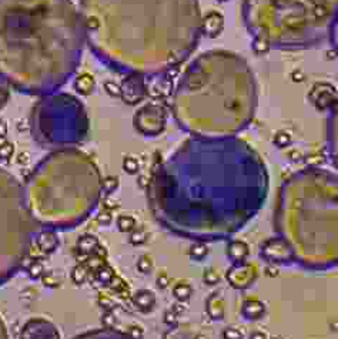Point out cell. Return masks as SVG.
Returning a JSON list of instances; mask_svg holds the SVG:
<instances>
[{
	"instance_id": "obj_6",
	"label": "cell",
	"mask_w": 338,
	"mask_h": 339,
	"mask_svg": "<svg viewBox=\"0 0 338 339\" xmlns=\"http://www.w3.org/2000/svg\"><path fill=\"white\" fill-rule=\"evenodd\" d=\"M243 21L266 50H301L330 39L338 0H243Z\"/></svg>"
},
{
	"instance_id": "obj_3",
	"label": "cell",
	"mask_w": 338,
	"mask_h": 339,
	"mask_svg": "<svg viewBox=\"0 0 338 339\" xmlns=\"http://www.w3.org/2000/svg\"><path fill=\"white\" fill-rule=\"evenodd\" d=\"M86 46L73 0H0V80L51 96L77 71Z\"/></svg>"
},
{
	"instance_id": "obj_2",
	"label": "cell",
	"mask_w": 338,
	"mask_h": 339,
	"mask_svg": "<svg viewBox=\"0 0 338 339\" xmlns=\"http://www.w3.org/2000/svg\"><path fill=\"white\" fill-rule=\"evenodd\" d=\"M86 46L119 74L153 79L179 67L203 34L199 0H80Z\"/></svg>"
},
{
	"instance_id": "obj_12",
	"label": "cell",
	"mask_w": 338,
	"mask_h": 339,
	"mask_svg": "<svg viewBox=\"0 0 338 339\" xmlns=\"http://www.w3.org/2000/svg\"><path fill=\"white\" fill-rule=\"evenodd\" d=\"M0 339H10L9 331H7V327L1 318V315H0Z\"/></svg>"
},
{
	"instance_id": "obj_8",
	"label": "cell",
	"mask_w": 338,
	"mask_h": 339,
	"mask_svg": "<svg viewBox=\"0 0 338 339\" xmlns=\"http://www.w3.org/2000/svg\"><path fill=\"white\" fill-rule=\"evenodd\" d=\"M20 339H60V337L56 327L49 321L34 318L21 328Z\"/></svg>"
},
{
	"instance_id": "obj_11",
	"label": "cell",
	"mask_w": 338,
	"mask_h": 339,
	"mask_svg": "<svg viewBox=\"0 0 338 339\" xmlns=\"http://www.w3.org/2000/svg\"><path fill=\"white\" fill-rule=\"evenodd\" d=\"M330 41L333 43V47L336 50V53L338 54V17L333 26V30H331V34H330Z\"/></svg>"
},
{
	"instance_id": "obj_9",
	"label": "cell",
	"mask_w": 338,
	"mask_h": 339,
	"mask_svg": "<svg viewBox=\"0 0 338 339\" xmlns=\"http://www.w3.org/2000/svg\"><path fill=\"white\" fill-rule=\"evenodd\" d=\"M327 141L331 160L338 167V96L333 101L327 117Z\"/></svg>"
},
{
	"instance_id": "obj_5",
	"label": "cell",
	"mask_w": 338,
	"mask_h": 339,
	"mask_svg": "<svg viewBox=\"0 0 338 339\" xmlns=\"http://www.w3.org/2000/svg\"><path fill=\"white\" fill-rule=\"evenodd\" d=\"M23 194L37 227L67 231L83 224L97 208L103 177L84 151L77 147L56 149L31 170Z\"/></svg>"
},
{
	"instance_id": "obj_1",
	"label": "cell",
	"mask_w": 338,
	"mask_h": 339,
	"mask_svg": "<svg viewBox=\"0 0 338 339\" xmlns=\"http://www.w3.org/2000/svg\"><path fill=\"white\" fill-rule=\"evenodd\" d=\"M269 174L244 140H186L153 170V215L176 234L221 237L241 228L263 205Z\"/></svg>"
},
{
	"instance_id": "obj_4",
	"label": "cell",
	"mask_w": 338,
	"mask_h": 339,
	"mask_svg": "<svg viewBox=\"0 0 338 339\" xmlns=\"http://www.w3.org/2000/svg\"><path fill=\"white\" fill-rule=\"evenodd\" d=\"M259 104L253 70L240 54L209 50L190 61L171 96V111L193 137L229 139L249 127Z\"/></svg>"
},
{
	"instance_id": "obj_10",
	"label": "cell",
	"mask_w": 338,
	"mask_h": 339,
	"mask_svg": "<svg viewBox=\"0 0 338 339\" xmlns=\"http://www.w3.org/2000/svg\"><path fill=\"white\" fill-rule=\"evenodd\" d=\"M73 339H133L129 335L116 331V329H107V328H100V329H91V331H86L83 334H80L77 337H74Z\"/></svg>"
},
{
	"instance_id": "obj_7",
	"label": "cell",
	"mask_w": 338,
	"mask_h": 339,
	"mask_svg": "<svg viewBox=\"0 0 338 339\" xmlns=\"http://www.w3.org/2000/svg\"><path fill=\"white\" fill-rule=\"evenodd\" d=\"M37 228L26 207L23 184L0 166V285L23 268Z\"/></svg>"
}]
</instances>
